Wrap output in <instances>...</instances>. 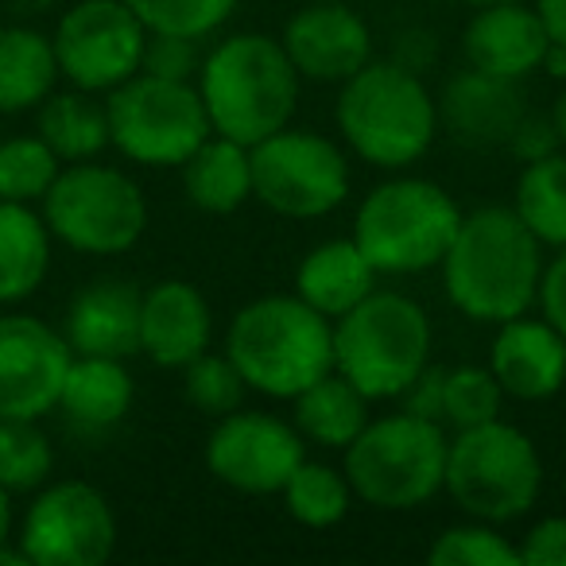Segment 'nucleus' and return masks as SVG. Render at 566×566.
Here are the masks:
<instances>
[{
  "label": "nucleus",
  "instance_id": "17",
  "mask_svg": "<svg viewBox=\"0 0 566 566\" xmlns=\"http://www.w3.org/2000/svg\"><path fill=\"white\" fill-rule=\"evenodd\" d=\"M551 48V32L532 0H504V4H481L462 32V55L473 71L496 74V78L524 82L543 66Z\"/></svg>",
  "mask_w": 566,
  "mask_h": 566
},
{
  "label": "nucleus",
  "instance_id": "8",
  "mask_svg": "<svg viewBox=\"0 0 566 566\" xmlns=\"http://www.w3.org/2000/svg\"><path fill=\"white\" fill-rule=\"evenodd\" d=\"M442 489L470 520L512 524L539 501L543 462L535 442L504 419L454 431Z\"/></svg>",
  "mask_w": 566,
  "mask_h": 566
},
{
  "label": "nucleus",
  "instance_id": "31",
  "mask_svg": "<svg viewBox=\"0 0 566 566\" xmlns=\"http://www.w3.org/2000/svg\"><path fill=\"white\" fill-rule=\"evenodd\" d=\"M63 159L48 148L43 136H9L0 140V198L4 202H43Z\"/></svg>",
  "mask_w": 566,
  "mask_h": 566
},
{
  "label": "nucleus",
  "instance_id": "28",
  "mask_svg": "<svg viewBox=\"0 0 566 566\" xmlns=\"http://www.w3.org/2000/svg\"><path fill=\"white\" fill-rule=\"evenodd\" d=\"M40 136L48 148L55 151L63 164H82V159H97L109 148V117H105V102H94L86 90H71V94H51L40 105Z\"/></svg>",
  "mask_w": 566,
  "mask_h": 566
},
{
  "label": "nucleus",
  "instance_id": "41",
  "mask_svg": "<svg viewBox=\"0 0 566 566\" xmlns=\"http://www.w3.org/2000/svg\"><path fill=\"white\" fill-rule=\"evenodd\" d=\"M442 385H447V369H439V365H427V369L408 385V392L400 396L403 411H411V416H419V419H434V423H442Z\"/></svg>",
  "mask_w": 566,
  "mask_h": 566
},
{
  "label": "nucleus",
  "instance_id": "25",
  "mask_svg": "<svg viewBox=\"0 0 566 566\" xmlns=\"http://www.w3.org/2000/svg\"><path fill=\"white\" fill-rule=\"evenodd\" d=\"M51 229L28 202L0 198V303H20L40 292L51 268Z\"/></svg>",
  "mask_w": 566,
  "mask_h": 566
},
{
  "label": "nucleus",
  "instance_id": "30",
  "mask_svg": "<svg viewBox=\"0 0 566 566\" xmlns=\"http://www.w3.org/2000/svg\"><path fill=\"white\" fill-rule=\"evenodd\" d=\"M280 496L287 516L303 527H334L354 509V489H349L346 473L326 462H311V458H303L300 470L280 489Z\"/></svg>",
  "mask_w": 566,
  "mask_h": 566
},
{
  "label": "nucleus",
  "instance_id": "18",
  "mask_svg": "<svg viewBox=\"0 0 566 566\" xmlns=\"http://www.w3.org/2000/svg\"><path fill=\"white\" fill-rule=\"evenodd\" d=\"M489 373L501 385L504 400H551L566 385V338L543 315L532 318V311L509 318L496 326L493 349H489Z\"/></svg>",
  "mask_w": 566,
  "mask_h": 566
},
{
  "label": "nucleus",
  "instance_id": "23",
  "mask_svg": "<svg viewBox=\"0 0 566 566\" xmlns=\"http://www.w3.org/2000/svg\"><path fill=\"white\" fill-rule=\"evenodd\" d=\"M187 202L213 218L237 213L252 198V156L244 144L210 133L182 164Z\"/></svg>",
  "mask_w": 566,
  "mask_h": 566
},
{
  "label": "nucleus",
  "instance_id": "15",
  "mask_svg": "<svg viewBox=\"0 0 566 566\" xmlns=\"http://www.w3.org/2000/svg\"><path fill=\"white\" fill-rule=\"evenodd\" d=\"M74 349L32 315H0V419H43L59 408Z\"/></svg>",
  "mask_w": 566,
  "mask_h": 566
},
{
  "label": "nucleus",
  "instance_id": "27",
  "mask_svg": "<svg viewBox=\"0 0 566 566\" xmlns=\"http://www.w3.org/2000/svg\"><path fill=\"white\" fill-rule=\"evenodd\" d=\"M59 82L55 48L35 28H0V113L40 109Z\"/></svg>",
  "mask_w": 566,
  "mask_h": 566
},
{
  "label": "nucleus",
  "instance_id": "43",
  "mask_svg": "<svg viewBox=\"0 0 566 566\" xmlns=\"http://www.w3.org/2000/svg\"><path fill=\"white\" fill-rule=\"evenodd\" d=\"M539 71H547L551 78H563L566 82V48H563V43L551 40V48H547V55H543Z\"/></svg>",
  "mask_w": 566,
  "mask_h": 566
},
{
  "label": "nucleus",
  "instance_id": "6",
  "mask_svg": "<svg viewBox=\"0 0 566 566\" xmlns=\"http://www.w3.org/2000/svg\"><path fill=\"white\" fill-rule=\"evenodd\" d=\"M447 447V427L400 408L365 423V431L346 447L342 473L369 509L411 512L442 493Z\"/></svg>",
  "mask_w": 566,
  "mask_h": 566
},
{
  "label": "nucleus",
  "instance_id": "46",
  "mask_svg": "<svg viewBox=\"0 0 566 566\" xmlns=\"http://www.w3.org/2000/svg\"><path fill=\"white\" fill-rule=\"evenodd\" d=\"M462 4H470V9H481V4H504V0H462Z\"/></svg>",
  "mask_w": 566,
  "mask_h": 566
},
{
  "label": "nucleus",
  "instance_id": "36",
  "mask_svg": "<svg viewBox=\"0 0 566 566\" xmlns=\"http://www.w3.org/2000/svg\"><path fill=\"white\" fill-rule=\"evenodd\" d=\"M244 392H249V388H244L241 373L233 369V361H229L226 354H210V349H206L202 357H195V361L182 369V396H187L190 408L210 419H221L241 408Z\"/></svg>",
  "mask_w": 566,
  "mask_h": 566
},
{
  "label": "nucleus",
  "instance_id": "45",
  "mask_svg": "<svg viewBox=\"0 0 566 566\" xmlns=\"http://www.w3.org/2000/svg\"><path fill=\"white\" fill-rule=\"evenodd\" d=\"M551 120H555V133H558V140H563V148H566V86H563V94L555 97V109H551Z\"/></svg>",
  "mask_w": 566,
  "mask_h": 566
},
{
  "label": "nucleus",
  "instance_id": "29",
  "mask_svg": "<svg viewBox=\"0 0 566 566\" xmlns=\"http://www.w3.org/2000/svg\"><path fill=\"white\" fill-rule=\"evenodd\" d=\"M512 210L543 249H566V148L524 164Z\"/></svg>",
  "mask_w": 566,
  "mask_h": 566
},
{
  "label": "nucleus",
  "instance_id": "21",
  "mask_svg": "<svg viewBox=\"0 0 566 566\" xmlns=\"http://www.w3.org/2000/svg\"><path fill=\"white\" fill-rule=\"evenodd\" d=\"M140 300L144 292L125 280H97L74 295L66 311V346L90 357L140 354Z\"/></svg>",
  "mask_w": 566,
  "mask_h": 566
},
{
  "label": "nucleus",
  "instance_id": "13",
  "mask_svg": "<svg viewBox=\"0 0 566 566\" xmlns=\"http://www.w3.org/2000/svg\"><path fill=\"white\" fill-rule=\"evenodd\" d=\"M20 547L32 566H102L117 547V516L90 481H59L32 501Z\"/></svg>",
  "mask_w": 566,
  "mask_h": 566
},
{
  "label": "nucleus",
  "instance_id": "1",
  "mask_svg": "<svg viewBox=\"0 0 566 566\" xmlns=\"http://www.w3.org/2000/svg\"><path fill=\"white\" fill-rule=\"evenodd\" d=\"M439 268L458 315L481 326H501L535 307L543 244L527 233L512 206H481L462 213Z\"/></svg>",
  "mask_w": 566,
  "mask_h": 566
},
{
  "label": "nucleus",
  "instance_id": "10",
  "mask_svg": "<svg viewBox=\"0 0 566 566\" xmlns=\"http://www.w3.org/2000/svg\"><path fill=\"white\" fill-rule=\"evenodd\" d=\"M109 144L140 167H182L213 133L195 82L133 74L105 94Z\"/></svg>",
  "mask_w": 566,
  "mask_h": 566
},
{
  "label": "nucleus",
  "instance_id": "40",
  "mask_svg": "<svg viewBox=\"0 0 566 566\" xmlns=\"http://www.w3.org/2000/svg\"><path fill=\"white\" fill-rule=\"evenodd\" d=\"M504 148H509L520 164H532V159H543V156H551V151H558L563 148V140H558L555 120L551 117H527L524 113L520 125H516V133L509 136Z\"/></svg>",
  "mask_w": 566,
  "mask_h": 566
},
{
  "label": "nucleus",
  "instance_id": "11",
  "mask_svg": "<svg viewBox=\"0 0 566 566\" xmlns=\"http://www.w3.org/2000/svg\"><path fill=\"white\" fill-rule=\"evenodd\" d=\"M252 198L280 218L315 221L349 198V159L315 128H280L249 148Z\"/></svg>",
  "mask_w": 566,
  "mask_h": 566
},
{
  "label": "nucleus",
  "instance_id": "5",
  "mask_svg": "<svg viewBox=\"0 0 566 566\" xmlns=\"http://www.w3.org/2000/svg\"><path fill=\"white\" fill-rule=\"evenodd\" d=\"M431 365V318L400 292H373L334 318V373L365 400H400Z\"/></svg>",
  "mask_w": 566,
  "mask_h": 566
},
{
  "label": "nucleus",
  "instance_id": "12",
  "mask_svg": "<svg viewBox=\"0 0 566 566\" xmlns=\"http://www.w3.org/2000/svg\"><path fill=\"white\" fill-rule=\"evenodd\" d=\"M148 28L125 0H78L63 12L51 48L59 78L86 94H109L113 86L140 74Z\"/></svg>",
  "mask_w": 566,
  "mask_h": 566
},
{
  "label": "nucleus",
  "instance_id": "44",
  "mask_svg": "<svg viewBox=\"0 0 566 566\" xmlns=\"http://www.w3.org/2000/svg\"><path fill=\"white\" fill-rule=\"evenodd\" d=\"M9 527H12V493L0 485V543L9 539Z\"/></svg>",
  "mask_w": 566,
  "mask_h": 566
},
{
  "label": "nucleus",
  "instance_id": "32",
  "mask_svg": "<svg viewBox=\"0 0 566 566\" xmlns=\"http://www.w3.org/2000/svg\"><path fill=\"white\" fill-rule=\"evenodd\" d=\"M55 470L51 439L40 431V419H0V485L9 493L40 489Z\"/></svg>",
  "mask_w": 566,
  "mask_h": 566
},
{
  "label": "nucleus",
  "instance_id": "16",
  "mask_svg": "<svg viewBox=\"0 0 566 566\" xmlns=\"http://www.w3.org/2000/svg\"><path fill=\"white\" fill-rule=\"evenodd\" d=\"M283 51L307 82L342 86L373 59V32L346 0H303L280 35Z\"/></svg>",
  "mask_w": 566,
  "mask_h": 566
},
{
  "label": "nucleus",
  "instance_id": "20",
  "mask_svg": "<svg viewBox=\"0 0 566 566\" xmlns=\"http://www.w3.org/2000/svg\"><path fill=\"white\" fill-rule=\"evenodd\" d=\"M524 113L520 82L473 66L454 74L439 97V125H447V133L465 148H504Z\"/></svg>",
  "mask_w": 566,
  "mask_h": 566
},
{
  "label": "nucleus",
  "instance_id": "24",
  "mask_svg": "<svg viewBox=\"0 0 566 566\" xmlns=\"http://www.w3.org/2000/svg\"><path fill=\"white\" fill-rule=\"evenodd\" d=\"M133 373L125 369L120 357H90L74 354L66 365L59 408L82 427H113L133 408Z\"/></svg>",
  "mask_w": 566,
  "mask_h": 566
},
{
  "label": "nucleus",
  "instance_id": "14",
  "mask_svg": "<svg viewBox=\"0 0 566 566\" xmlns=\"http://www.w3.org/2000/svg\"><path fill=\"white\" fill-rule=\"evenodd\" d=\"M303 458H307V442L295 431V423L268 411H229L206 439L210 473L221 485L249 496L280 493Z\"/></svg>",
  "mask_w": 566,
  "mask_h": 566
},
{
  "label": "nucleus",
  "instance_id": "42",
  "mask_svg": "<svg viewBox=\"0 0 566 566\" xmlns=\"http://www.w3.org/2000/svg\"><path fill=\"white\" fill-rule=\"evenodd\" d=\"M535 12H539L543 24H547L551 40L566 48V0H535Z\"/></svg>",
  "mask_w": 566,
  "mask_h": 566
},
{
  "label": "nucleus",
  "instance_id": "39",
  "mask_svg": "<svg viewBox=\"0 0 566 566\" xmlns=\"http://www.w3.org/2000/svg\"><path fill=\"white\" fill-rule=\"evenodd\" d=\"M535 307H539V315L566 338V249H555V256L543 264Z\"/></svg>",
  "mask_w": 566,
  "mask_h": 566
},
{
  "label": "nucleus",
  "instance_id": "38",
  "mask_svg": "<svg viewBox=\"0 0 566 566\" xmlns=\"http://www.w3.org/2000/svg\"><path fill=\"white\" fill-rule=\"evenodd\" d=\"M520 566H566V516H547L520 543Z\"/></svg>",
  "mask_w": 566,
  "mask_h": 566
},
{
  "label": "nucleus",
  "instance_id": "4",
  "mask_svg": "<svg viewBox=\"0 0 566 566\" xmlns=\"http://www.w3.org/2000/svg\"><path fill=\"white\" fill-rule=\"evenodd\" d=\"M226 357L249 392L292 400L334 369V323L300 295H260L229 323Z\"/></svg>",
  "mask_w": 566,
  "mask_h": 566
},
{
  "label": "nucleus",
  "instance_id": "9",
  "mask_svg": "<svg viewBox=\"0 0 566 566\" xmlns=\"http://www.w3.org/2000/svg\"><path fill=\"white\" fill-rule=\"evenodd\" d=\"M43 221L66 249L117 256L133 249L148 229V198L140 182L120 167L82 159L55 175L43 195Z\"/></svg>",
  "mask_w": 566,
  "mask_h": 566
},
{
  "label": "nucleus",
  "instance_id": "7",
  "mask_svg": "<svg viewBox=\"0 0 566 566\" xmlns=\"http://www.w3.org/2000/svg\"><path fill=\"white\" fill-rule=\"evenodd\" d=\"M462 210L431 179L396 175L361 198L354 241L377 275H416L442 264L458 233Z\"/></svg>",
  "mask_w": 566,
  "mask_h": 566
},
{
  "label": "nucleus",
  "instance_id": "34",
  "mask_svg": "<svg viewBox=\"0 0 566 566\" xmlns=\"http://www.w3.org/2000/svg\"><path fill=\"white\" fill-rule=\"evenodd\" d=\"M504 392L496 385V377L489 373V365H458L447 369V385H442V427H478L489 419H501Z\"/></svg>",
  "mask_w": 566,
  "mask_h": 566
},
{
  "label": "nucleus",
  "instance_id": "19",
  "mask_svg": "<svg viewBox=\"0 0 566 566\" xmlns=\"http://www.w3.org/2000/svg\"><path fill=\"white\" fill-rule=\"evenodd\" d=\"M213 315L206 295L187 280H164L140 300V354L159 369H187L210 349Z\"/></svg>",
  "mask_w": 566,
  "mask_h": 566
},
{
  "label": "nucleus",
  "instance_id": "37",
  "mask_svg": "<svg viewBox=\"0 0 566 566\" xmlns=\"http://www.w3.org/2000/svg\"><path fill=\"white\" fill-rule=\"evenodd\" d=\"M198 66H202L198 40H190V35H171V32H148L144 59H140L144 74L175 78V82H195Z\"/></svg>",
  "mask_w": 566,
  "mask_h": 566
},
{
  "label": "nucleus",
  "instance_id": "3",
  "mask_svg": "<svg viewBox=\"0 0 566 566\" xmlns=\"http://www.w3.org/2000/svg\"><path fill=\"white\" fill-rule=\"evenodd\" d=\"M334 120L342 144L361 164L403 171L431 151L439 136V102L403 63L369 59L354 78L342 82Z\"/></svg>",
  "mask_w": 566,
  "mask_h": 566
},
{
  "label": "nucleus",
  "instance_id": "22",
  "mask_svg": "<svg viewBox=\"0 0 566 566\" xmlns=\"http://www.w3.org/2000/svg\"><path fill=\"white\" fill-rule=\"evenodd\" d=\"M377 268L369 264L354 237H338V241H323L300 260L295 268V295L318 315L342 318L354 311L361 300L377 292Z\"/></svg>",
  "mask_w": 566,
  "mask_h": 566
},
{
  "label": "nucleus",
  "instance_id": "33",
  "mask_svg": "<svg viewBox=\"0 0 566 566\" xmlns=\"http://www.w3.org/2000/svg\"><path fill=\"white\" fill-rule=\"evenodd\" d=\"M431 566H520V547L501 535V524L465 520V524L442 527L427 551Z\"/></svg>",
  "mask_w": 566,
  "mask_h": 566
},
{
  "label": "nucleus",
  "instance_id": "26",
  "mask_svg": "<svg viewBox=\"0 0 566 566\" xmlns=\"http://www.w3.org/2000/svg\"><path fill=\"white\" fill-rule=\"evenodd\" d=\"M292 403L295 431L303 434V442L326 450H346L369 423V400L334 369L303 388L300 396H292Z\"/></svg>",
  "mask_w": 566,
  "mask_h": 566
},
{
  "label": "nucleus",
  "instance_id": "2",
  "mask_svg": "<svg viewBox=\"0 0 566 566\" xmlns=\"http://www.w3.org/2000/svg\"><path fill=\"white\" fill-rule=\"evenodd\" d=\"M300 82L283 43L260 32L213 43L195 74L210 128L244 148L292 125L300 109Z\"/></svg>",
  "mask_w": 566,
  "mask_h": 566
},
{
  "label": "nucleus",
  "instance_id": "35",
  "mask_svg": "<svg viewBox=\"0 0 566 566\" xmlns=\"http://www.w3.org/2000/svg\"><path fill=\"white\" fill-rule=\"evenodd\" d=\"M125 4L140 17V24L148 32L206 40V35L229 24V17L237 12L241 0H125Z\"/></svg>",
  "mask_w": 566,
  "mask_h": 566
}]
</instances>
